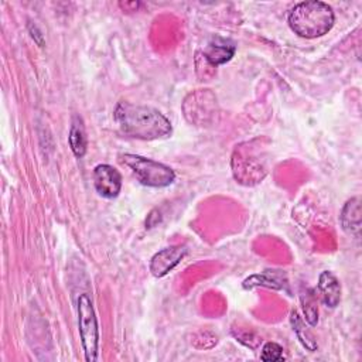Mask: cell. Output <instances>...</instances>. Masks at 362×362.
I'll use <instances>...</instances> for the list:
<instances>
[{"instance_id": "obj_1", "label": "cell", "mask_w": 362, "mask_h": 362, "mask_svg": "<svg viewBox=\"0 0 362 362\" xmlns=\"http://www.w3.org/2000/svg\"><path fill=\"white\" fill-rule=\"evenodd\" d=\"M113 119L124 136L139 140H157L168 137L173 132L170 120L160 110L146 105L119 102Z\"/></svg>"}, {"instance_id": "obj_2", "label": "cell", "mask_w": 362, "mask_h": 362, "mask_svg": "<svg viewBox=\"0 0 362 362\" xmlns=\"http://www.w3.org/2000/svg\"><path fill=\"white\" fill-rule=\"evenodd\" d=\"M290 28L303 38H317L327 34L335 21L331 6L324 1L310 0L297 3L287 17Z\"/></svg>"}, {"instance_id": "obj_3", "label": "cell", "mask_w": 362, "mask_h": 362, "mask_svg": "<svg viewBox=\"0 0 362 362\" xmlns=\"http://www.w3.org/2000/svg\"><path fill=\"white\" fill-rule=\"evenodd\" d=\"M120 161L129 167L134 173L136 178L146 187L163 188L168 187L175 180V173L171 167L151 158L126 153L120 157Z\"/></svg>"}, {"instance_id": "obj_4", "label": "cell", "mask_w": 362, "mask_h": 362, "mask_svg": "<svg viewBox=\"0 0 362 362\" xmlns=\"http://www.w3.org/2000/svg\"><path fill=\"white\" fill-rule=\"evenodd\" d=\"M78 310V328L81 344L83 348L85 359L88 362H95L99 352V325L95 314L92 300L88 294H81L76 300Z\"/></svg>"}, {"instance_id": "obj_5", "label": "cell", "mask_w": 362, "mask_h": 362, "mask_svg": "<svg viewBox=\"0 0 362 362\" xmlns=\"http://www.w3.org/2000/svg\"><path fill=\"white\" fill-rule=\"evenodd\" d=\"M188 253L185 245H173L158 250L150 260L148 269L157 279L168 274Z\"/></svg>"}, {"instance_id": "obj_6", "label": "cell", "mask_w": 362, "mask_h": 362, "mask_svg": "<svg viewBox=\"0 0 362 362\" xmlns=\"http://www.w3.org/2000/svg\"><path fill=\"white\" fill-rule=\"evenodd\" d=\"M93 185L103 198H116L122 189V174L109 164H98L93 168Z\"/></svg>"}, {"instance_id": "obj_7", "label": "cell", "mask_w": 362, "mask_h": 362, "mask_svg": "<svg viewBox=\"0 0 362 362\" xmlns=\"http://www.w3.org/2000/svg\"><path fill=\"white\" fill-rule=\"evenodd\" d=\"M245 290H252L255 287H267L273 290H286L288 291L287 274L283 270H263L260 273L246 277L242 283Z\"/></svg>"}, {"instance_id": "obj_8", "label": "cell", "mask_w": 362, "mask_h": 362, "mask_svg": "<svg viewBox=\"0 0 362 362\" xmlns=\"http://www.w3.org/2000/svg\"><path fill=\"white\" fill-rule=\"evenodd\" d=\"M235 51H236V47L232 41L221 37H214L208 41V44L202 49V54H204V58L211 65L218 66L228 62L235 55Z\"/></svg>"}, {"instance_id": "obj_9", "label": "cell", "mask_w": 362, "mask_h": 362, "mask_svg": "<svg viewBox=\"0 0 362 362\" xmlns=\"http://www.w3.org/2000/svg\"><path fill=\"white\" fill-rule=\"evenodd\" d=\"M318 291L321 294L322 303L329 307L335 308L341 300V283L337 276L328 270L321 272L318 277Z\"/></svg>"}, {"instance_id": "obj_10", "label": "cell", "mask_w": 362, "mask_h": 362, "mask_svg": "<svg viewBox=\"0 0 362 362\" xmlns=\"http://www.w3.org/2000/svg\"><path fill=\"white\" fill-rule=\"evenodd\" d=\"M342 229L352 236H359L361 232V198L354 197L346 201L339 215Z\"/></svg>"}, {"instance_id": "obj_11", "label": "cell", "mask_w": 362, "mask_h": 362, "mask_svg": "<svg viewBox=\"0 0 362 362\" xmlns=\"http://www.w3.org/2000/svg\"><path fill=\"white\" fill-rule=\"evenodd\" d=\"M68 141H69V147H71L72 153L75 154V157L82 158L85 156V153H86L88 140H86V133H85V127H83L82 119L79 116H76V115L72 117Z\"/></svg>"}, {"instance_id": "obj_12", "label": "cell", "mask_w": 362, "mask_h": 362, "mask_svg": "<svg viewBox=\"0 0 362 362\" xmlns=\"http://www.w3.org/2000/svg\"><path fill=\"white\" fill-rule=\"evenodd\" d=\"M290 324H291L293 331L296 332L298 341L301 342V345H303L307 351H310V352L317 351L318 345H317V341H315L314 335L311 334V331H310L308 327L305 325L304 320L298 315V313H297L296 310H291V313H290Z\"/></svg>"}, {"instance_id": "obj_13", "label": "cell", "mask_w": 362, "mask_h": 362, "mask_svg": "<svg viewBox=\"0 0 362 362\" xmlns=\"http://www.w3.org/2000/svg\"><path fill=\"white\" fill-rule=\"evenodd\" d=\"M300 301H301V305H303V311H304L305 321L308 322V325L315 327L317 322H318V307H317L315 298H314V296L311 294V291L301 293Z\"/></svg>"}, {"instance_id": "obj_14", "label": "cell", "mask_w": 362, "mask_h": 362, "mask_svg": "<svg viewBox=\"0 0 362 362\" xmlns=\"http://www.w3.org/2000/svg\"><path fill=\"white\" fill-rule=\"evenodd\" d=\"M260 359L264 362H276V361H283V346L277 342H266L262 348L260 352Z\"/></svg>"}, {"instance_id": "obj_15", "label": "cell", "mask_w": 362, "mask_h": 362, "mask_svg": "<svg viewBox=\"0 0 362 362\" xmlns=\"http://www.w3.org/2000/svg\"><path fill=\"white\" fill-rule=\"evenodd\" d=\"M28 31H30L31 38H33L40 47H42V45H44V35L41 34V31L38 30V27H37L35 24L30 23V24H28Z\"/></svg>"}]
</instances>
